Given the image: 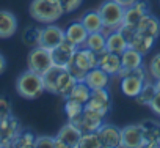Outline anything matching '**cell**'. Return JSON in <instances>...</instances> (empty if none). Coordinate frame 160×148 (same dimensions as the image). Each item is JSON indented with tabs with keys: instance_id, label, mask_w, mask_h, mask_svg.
Here are the masks:
<instances>
[{
	"instance_id": "4dcf8cb0",
	"label": "cell",
	"mask_w": 160,
	"mask_h": 148,
	"mask_svg": "<svg viewBox=\"0 0 160 148\" xmlns=\"http://www.w3.org/2000/svg\"><path fill=\"white\" fill-rule=\"evenodd\" d=\"M77 148H102V142L99 139L98 131L93 132H83L78 140Z\"/></svg>"
},
{
	"instance_id": "8fae6325",
	"label": "cell",
	"mask_w": 160,
	"mask_h": 148,
	"mask_svg": "<svg viewBox=\"0 0 160 148\" xmlns=\"http://www.w3.org/2000/svg\"><path fill=\"white\" fill-rule=\"evenodd\" d=\"M75 50H77V46L71 44L69 41H63L60 43L57 47H53L50 52H52V57H53V63L57 66H61V68H68L71 63H72V58L75 55Z\"/></svg>"
},
{
	"instance_id": "ab89813d",
	"label": "cell",
	"mask_w": 160,
	"mask_h": 148,
	"mask_svg": "<svg viewBox=\"0 0 160 148\" xmlns=\"http://www.w3.org/2000/svg\"><path fill=\"white\" fill-rule=\"evenodd\" d=\"M149 107H151V110H152L157 117H160V92H157V93H155V96L152 98V101H151Z\"/></svg>"
},
{
	"instance_id": "484cf974",
	"label": "cell",
	"mask_w": 160,
	"mask_h": 148,
	"mask_svg": "<svg viewBox=\"0 0 160 148\" xmlns=\"http://www.w3.org/2000/svg\"><path fill=\"white\" fill-rule=\"evenodd\" d=\"M105 43H107V36L102 33V32H94V33H90L87 41H85V46L83 47H88L90 50L96 52L98 55L104 54L107 50L105 47Z\"/></svg>"
},
{
	"instance_id": "7a4b0ae2",
	"label": "cell",
	"mask_w": 160,
	"mask_h": 148,
	"mask_svg": "<svg viewBox=\"0 0 160 148\" xmlns=\"http://www.w3.org/2000/svg\"><path fill=\"white\" fill-rule=\"evenodd\" d=\"M63 14L64 11L58 0H33L30 3V16L44 25L55 24Z\"/></svg>"
},
{
	"instance_id": "9a60e30c",
	"label": "cell",
	"mask_w": 160,
	"mask_h": 148,
	"mask_svg": "<svg viewBox=\"0 0 160 148\" xmlns=\"http://www.w3.org/2000/svg\"><path fill=\"white\" fill-rule=\"evenodd\" d=\"M78 81L72 76V74L68 71V68H61L58 77H57V82H55V88H53V95H58L61 98H68L69 93L72 92L74 85L77 84Z\"/></svg>"
},
{
	"instance_id": "f1b7e54d",
	"label": "cell",
	"mask_w": 160,
	"mask_h": 148,
	"mask_svg": "<svg viewBox=\"0 0 160 148\" xmlns=\"http://www.w3.org/2000/svg\"><path fill=\"white\" fill-rule=\"evenodd\" d=\"M155 93H157V90H155L154 81L148 79V81L143 84V87H141L140 93L135 96V101H137L140 106H148V107H149V104H151L152 98L155 96Z\"/></svg>"
},
{
	"instance_id": "ba28073f",
	"label": "cell",
	"mask_w": 160,
	"mask_h": 148,
	"mask_svg": "<svg viewBox=\"0 0 160 148\" xmlns=\"http://www.w3.org/2000/svg\"><path fill=\"white\" fill-rule=\"evenodd\" d=\"M121 146H124V148H141V146H144L141 123L129 124V126H124L121 129Z\"/></svg>"
},
{
	"instance_id": "74e56055",
	"label": "cell",
	"mask_w": 160,
	"mask_h": 148,
	"mask_svg": "<svg viewBox=\"0 0 160 148\" xmlns=\"http://www.w3.org/2000/svg\"><path fill=\"white\" fill-rule=\"evenodd\" d=\"M118 30L124 35V38H126L127 41H130V40L135 36V33L138 32V30H137V25H130V24H124V22H122V25H121Z\"/></svg>"
},
{
	"instance_id": "60d3db41",
	"label": "cell",
	"mask_w": 160,
	"mask_h": 148,
	"mask_svg": "<svg viewBox=\"0 0 160 148\" xmlns=\"http://www.w3.org/2000/svg\"><path fill=\"white\" fill-rule=\"evenodd\" d=\"M5 69H7V60H5V57L0 54V76L5 72Z\"/></svg>"
},
{
	"instance_id": "1f68e13d",
	"label": "cell",
	"mask_w": 160,
	"mask_h": 148,
	"mask_svg": "<svg viewBox=\"0 0 160 148\" xmlns=\"http://www.w3.org/2000/svg\"><path fill=\"white\" fill-rule=\"evenodd\" d=\"M36 142V135L30 131H21L13 143V146L16 148H33Z\"/></svg>"
},
{
	"instance_id": "2e32d148",
	"label": "cell",
	"mask_w": 160,
	"mask_h": 148,
	"mask_svg": "<svg viewBox=\"0 0 160 148\" xmlns=\"http://www.w3.org/2000/svg\"><path fill=\"white\" fill-rule=\"evenodd\" d=\"M88 32L85 29V25L82 22H72L68 25V29L64 30V38L66 41H69L71 44L77 46V47H83L85 46V41L88 38Z\"/></svg>"
},
{
	"instance_id": "83f0119b",
	"label": "cell",
	"mask_w": 160,
	"mask_h": 148,
	"mask_svg": "<svg viewBox=\"0 0 160 148\" xmlns=\"http://www.w3.org/2000/svg\"><path fill=\"white\" fill-rule=\"evenodd\" d=\"M90 96H91V88H90L83 81H78V82L74 85V88H72V92L69 93V96H68V98L85 106V104L88 103Z\"/></svg>"
},
{
	"instance_id": "277c9868",
	"label": "cell",
	"mask_w": 160,
	"mask_h": 148,
	"mask_svg": "<svg viewBox=\"0 0 160 148\" xmlns=\"http://www.w3.org/2000/svg\"><path fill=\"white\" fill-rule=\"evenodd\" d=\"M98 10H99L102 22H104V27H102L101 32L105 36H108L110 33H113L115 30H118L122 25L126 8L121 7L118 2H115V0H105Z\"/></svg>"
},
{
	"instance_id": "d6a6232c",
	"label": "cell",
	"mask_w": 160,
	"mask_h": 148,
	"mask_svg": "<svg viewBox=\"0 0 160 148\" xmlns=\"http://www.w3.org/2000/svg\"><path fill=\"white\" fill-rule=\"evenodd\" d=\"M61 71V66H57L53 65L47 72L42 74V79H44V87H46V92L52 93L53 95V88H55V82H57V77Z\"/></svg>"
},
{
	"instance_id": "9c48e42d",
	"label": "cell",
	"mask_w": 160,
	"mask_h": 148,
	"mask_svg": "<svg viewBox=\"0 0 160 148\" xmlns=\"http://www.w3.org/2000/svg\"><path fill=\"white\" fill-rule=\"evenodd\" d=\"M104 115L99 114L98 110H93L90 107L85 106L82 115L80 118L75 121V124L82 129V132H93V131H98L102 124H104Z\"/></svg>"
},
{
	"instance_id": "4316f807",
	"label": "cell",
	"mask_w": 160,
	"mask_h": 148,
	"mask_svg": "<svg viewBox=\"0 0 160 148\" xmlns=\"http://www.w3.org/2000/svg\"><path fill=\"white\" fill-rule=\"evenodd\" d=\"M82 22L87 29L88 33H94V32H101L102 27H104V22H102V18H101V13L99 10L96 11H88L87 14H83L82 18Z\"/></svg>"
},
{
	"instance_id": "5bb4252c",
	"label": "cell",
	"mask_w": 160,
	"mask_h": 148,
	"mask_svg": "<svg viewBox=\"0 0 160 148\" xmlns=\"http://www.w3.org/2000/svg\"><path fill=\"white\" fill-rule=\"evenodd\" d=\"M82 129H80L75 123L68 121L64 126H61V129L58 131L57 137L66 145V148H77L78 140L82 137Z\"/></svg>"
},
{
	"instance_id": "7402d4cb",
	"label": "cell",
	"mask_w": 160,
	"mask_h": 148,
	"mask_svg": "<svg viewBox=\"0 0 160 148\" xmlns=\"http://www.w3.org/2000/svg\"><path fill=\"white\" fill-rule=\"evenodd\" d=\"M143 137H144V146L155 148L160 146V123L157 121H143Z\"/></svg>"
},
{
	"instance_id": "ffe728a7",
	"label": "cell",
	"mask_w": 160,
	"mask_h": 148,
	"mask_svg": "<svg viewBox=\"0 0 160 148\" xmlns=\"http://www.w3.org/2000/svg\"><path fill=\"white\" fill-rule=\"evenodd\" d=\"M146 13H149V3L146 2V0H137L133 5L126 8V11H124V24L137 25L138 21Z\"/></svg>"
},
{
	"instance_id": "30bf717a",
	"label": "cell",
	"mask_w": 160,
	"mask_h": 148,
	"mask_svg": "<svg viewBox=\"0 0 160 148\" xmlns=\"http://www.w3.org/2000/svg\"><path fill=\"white\" fill-rule=\"evenodd\" d=\"M64 38V30L60 29L55 24H47L44 29H41V40H39V46L52 50L53 47H57L60 43H63Z\"/></svg>"
},
{
	"instance_id": "e0dca14e",
	"label": "cell",
	"mask_w": 160,
	"mask_h": 148,
	"mask_svg": "<svg viewBox=\"0 0 160 148\" xmlns=\"http://www.w3.org/2000/svg\"><path fill=\"white\" fill-rule=\"evenodd\" d=\"M83 82H85L91 90L107 88L108 84H110V76H108L104 69H101L99 66H96V68H93V69H90V71L87 72Z\"/></svg>"
},
{
	"instance_id": "52a82bcc",
	"label": "cell",
	"mask_w": 160,
	"mask_h": 148,
	"mask_svg": "<svg viewBox=\"0 0 160 148\" xmlns=\"http://www.w3.org/2000/svg\"><path fill=\"white\" fill-rule=\"evenodd\" d=\"M21 131H22V128L16 117L10 115L3 120H0V148L13 146V143Z\"/></svg>"
},
{
	"instance_id": "ee69618b",
	"label": "cell",
	"mask_w": 160,
	"mask_h": 148,
	"mask_svg": "<svg viewBox=\"0 0 160 148\" xmlns=\"http://www.w3.org/2000/svg\"><path fill=\"white\" fill-rule=\"evenodd\" d=\"M158 2H160V0H158Z\"/></svg>"
},
{
	"instance_id": "7bdbcfd3",
	"label": "cell",
	"mask_w": 160,
	"mask_h": 148,
	"mask_svg": "<svg viewBox=\"0 0 160 148\" xmlns=\"http://www.w3.org/2000/svg\"><path fill=\"white\" fill-rule=\"evenodd\" d=\"M154 85H155V90H157V92H160V79L154 81Z\"/></svg>"
},
{
	"instance_id": "6da1fadb",
	"label": "cell",
	"mask_w": 160,
	"mask_h": 148,
	"mask_svg": "<svg viewBox=\"0 0 160 148\" xmlns=\"http://www.w3.org/2000/svg\"><path fill=\"white\" fill-rule=\"evenodd\" d=\"M16 92L21 98L24 99H36L39 98L44 92V79L41 74L35 72V71H24L16 81Z\"/></svg>"
},
{
	"instance_id": "8d00e7d4",
	"label": "cell",
	"mask_w": 160,
	"mask_h": 148,
	"mask_svg": "<svg viewBox=\"0 0 160 148\" xmlns=\"http://www.w3.org/2000/svg\"><path fill=\"white\" fill-rule=\"evenodd\" d=\"M35 146L36 148H55V137L39 135V137H36Z\"/></svg>"
},
{
	"instance_id": "3957f363",
	"label": "cell",
	"mask_w": 160,
	"mask_h": 148,
	"mask_svg": "<svg viewBox=\"0 0 160 148\" xmlns=\"http://www.w3.org/2000/svg\"><path fill=\"white\" fill-rule=\"evenodd\" d=\"M99 63V55L88 47H77L75 55L72 58V63L68 66V71L77 81H83L87 72L93 68H96Z\"/></svg>"
},
{
	"instance_id": "44dd1931",
	"label": "cell",
	"mask_w": 160,
	"mask_h": 148,
	"mask_svg": "<svg viewBox=\"0 0 160 148\" xmlns=\"http://www.w3.org/2000/svg\"><path fill=\"white\" fill-rule=\"evenodd\" d=\"M18 30V19L11 11L0 10V40L11 38Z\"/></svg>"
},
{
	"instance_id": "8992f818",
	"label": "cell",
	"mask_w": 160,
	"mask_h": 148,
	"mask_svg": "<svg viewBox=\"0 0 160 148\" xmlns=\"http://www.w3.org/2000/svg\"><path fill=\"white\" fill-rule=\"evenodd\" d=\"M148 79H149V72L143 66L130 71V74L127 77L121 79V92H122V95H126L127 98H135L140 93L143 84Z\"/></svg>"
},
{
	"instance_id": "b9f144b4",
	"label": "cell",
	"mask_w": 160,
	"mask_h": 148,
	"mask_svg": "<svg viewBox=\"0 0 160 148\" xmlns=\"http://www.w3.org/2000/svg\"><path fill=\"white\" fill-rule=\"evenodd\" d=\"M115 2H118L121 7H124V8H127V7H130V5H133L137 0H115Z\"/></svg>"
},
{
	"instance_id": "7c38bea8",
	"label": "cell",
	"mask_w": 160,
	"mask_h": 148,
	"mask_svg": "<svg viewBox=\"0 0 160 148\" xmlns=\"http://www.w3.org/2000/svg\"><path fill=\"white\" fill-rule=\"evenodd\" d=\"M85 106L93 109V110H98L99 114L107 117V114L110 112V106H112V99H110V95H108L107 88L91 90V96H90V99Z\"/></svg>"
},
{
	"instance_id": "5b68a950",
	"label": "cell",
	"mask_w": 160,
	"mask_h": 148,
	"mask_svg": "<svg viewBox=\"0 0 160 148\" xmlns=\"http://www.w3.org/2000/svg\"><path fill=\"white\" fill-rule=\"evenodd\" d=\"M53 57H52V52L42 46H35L30 54H28V58H27V66L30 71H35L38 74H42L47 72L52 66H53Z\"/></svg>"
},
{
	"instance_id": "f546056e",
	"label": "cell",
	"mask_w": 160,
	"mask_h": 148,
	"mask_svg": "<svg viewBox=\"0 0 160 148\" xmlns=\"http://www.w3.org/2000/svg\"><path fill=\"white\" fill-rule=\"evenodd\" d=\"M83 109H85L83 104H80V103H77V101H72V99L66 98V103H64V114H66V117H68L69 121L75 123V121L80 118V115H82Z\"/></svg>"
},
{
	"instance_id": "e575fe53",
	"label": "cell",
	"mask_w": 160,
	"mask_h": 148,
	"mask_svg": "<svg viewBox=\"0 0 160 148\" xmlns=\"http://www.w3.org/2000/svg\"><path fill=\"white\" fill-rule=\"evenodd\" d=\"M148 72H149V77L152 81L160 79V54H155L148 65Z\"/></svg>"
},
{
	"instance_id": "cb8c5ba5",
	"label": "cell",
	"mask_w": 160,
	"mask_h": 148,
	"mask_svg": "<svg viewBox=\"0 0 160 148\" xmlns=\"http://www.w3.org/2000/svg\"><path fill=\"white\" fill-rule=\"evenodd\" d=\"M143 54H140L138 50H135L133 47H127L122 54H121V66L133 71L140 66H143Z\"/></svg>"
},
{
	"instance_id": "d4e9b609",
	"label": "cell",
	"mask_w": 160,
	"mask_h": 148,
	"mask_svg": "<svg viewBox=\"0 0 160 148\" xmlns=\"http://www.w3.org/2000/svg\"><path fill=\"white\" fill-rule=\"evenodd\" d=\"M154 43H155L154 38H151V36H148V35H143V33L137 32L135 36L129 41V47H133V49L138 50L140 54L146 55V54L154 47Z\"/></svg>"
},
{
	"instance_id": "603a6c76",
	"label": "cell",
	"mask_w": 160,
	"mask_h": 148,
	"mask_svg": "<svg viewBox=\"0 0 160 148\" xmlns=\"http://www.w3.org/2000/svg\"><path fill=\"white\" fill-rule=\"evenodd\" d=\"M105 47H107L108 52H113V54L121 55V54L129 47V41L124 38V35H122L119 30H115L113 33H110V35L107 36Z\"/></svg>"
},
{
	"instance_id": "ac0fdd59",
	"label": "cell",
	"mask_w": 160,
	"mask_h": 148,
	"mask_svg": "<svg viewBox=\"0 0 160 148\" xmlns=\"http://www.w3.org/2000/svg\"><path fill=\"white\" fill-rule=\"evenodd\" d=\"M98 66H99L101 69H104L110 77L118 76V72H119V69H121V55L105 50L104 54L99 55V63H98Z\"/></svg>"
},
{
	"instance_id": "836d02e7",
	"label": "cell",
	"mask_w": 160,
	"mask_h": 148,
	"mask_svg": "<svg viewBox=\"0 0 160 148\" xmlns=\"http://www.w3.org/2000/svg\"><path fill=\"white\" fill-rule=\"evenodd\" d=\"M24 43L25 44H30V46H39V40H41V29H35V27H30L27 29V32L24 33L22 36Z\"/></svg>"
},
{
	"instance_id": "f35d334b",
	"label": "cell",
	"mask_w": 160,
	"mask_h": 148,
	"mask_svg": "<svg viewBox=\"0 0 160 148\" xmlns=\"http://www.w3.org/2000/svg\"><path fill=\"white\" fill-rule=\"evenodd\" d=\"M11 115V104L5 96H0V120Z\"/></svg>"
},
{
	"instance_id": "d590c367",
	"label": "cell",
	"mask_w": 160,
	"mask_h": 148,
	"mask_svg": "<svg viewBox=\"0 0 160 148\" xmlns=\"http://www.w3.org/2000/svg\"><path fill=\"white\" fill-rule=\"evenodd\" d=\"M58 2H60V5H61V8H63V11L66 14V13L75 11L80 5H82L83 0H58Z\"/></svg>"
},
{
	"instance_id": "4fadbf2b",
	"label": "cell",
	"mask_w": 160,
	"mask_h": 148,
	"mask_svg": "<svg viewBox=\"0 0 160 148\" xmlns=\"http://www.w3.org/2000/svg\"><path fill=\"white\" fill-rule=\"evenodd\" d=\"M99 139L102 142V148H118L121 146V129L115 124L104 123L98 129Z\"/></svg>"
},
{
	"instance_id": "d6986e66",
	"label": "cell",
	"mask_w": 160,
	"mask_h": 148,
	"mask_svg": "<svg viewBox=\"0 0 160 148\" xmlns=\"http://www.w3.org/2000/svg\"><path fill=\"white\" fill-rule=\"evenodd\" d=\"M137 30L143 35H148L154 40H157L160 36V21L151 14V13H146L137 24Z\"/></svg>"
}]
</instances>
